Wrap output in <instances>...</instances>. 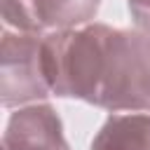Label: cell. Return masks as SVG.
I'll return each instance as SVG.
<instances>
[{
    "label": "cell",
    "instance_id": "ba28073f",
    "mask_svg": "<svg viewBox=\"0 0 150 150\" xmlns=\"http://www.w3.org/2000/svg\"><path fill=\"white\" fill-rule=\"evenodd\" d=\"M134 26H136V28H138L141 33H145V38L150 40V19H143V21H136Z\"/></svg>",
    "mask_w": 150,
    "mask_h": 150
},
{
    "label": "cell",
    "instance_id": "6da1fadb",
    "mask_svg": "<svg viewBox=\"0 0 150 150\" xmlns=\"http://www.w3.org/2000/svg\"><path fill=\"white\" fill-rule=\"evenodd\" d=\"M94 105L108 112H150V40L138 28L110 26Z\"/></svg>",
    "mask_w": 150,
    "mask_h": 150
},
{
    "label": "cell",
    "instance_id": "3957f363",
    "mask_svg": "<svg viewBox=\"0 0 150 150\" xmlns=\"http://www.w3.org/2000/svg\"><path fill=\"white\" fill-rule=\"evenodd\" d=\"M2 150H70L54 105L38 101L19 105L5 127Z\"/></svg>",
    "mask_w": 150,
    "mask_h": 150
},
{
    "label": "cell",
    "instance_id": "277c9868",
    "mask_svg": "<svg viewBox=\"0 0 150 150\" xmlns=\"http://www.w3.org/2000/svg\"><path fill=\"white\" fill-rule=\"evenodd\" d=\"M89 150H150V112H112Z\"/></svg>",
    "mask_w": 150,
    "mask_h": 150
},
{
    "label": "cell",
    "instance_id": "8992f818",
    "mask_svg": "<svg viewBox=\"0 0 150 150\" xmlns=\"http://www.w3.org/2000/svg\"><path fill=\"white\" fill-rule=\"evenodd\" d=\"M2 28L21 33H45L26 0H2Z\"/></svg>",
    "mask_w": 150,
    "mask_h": 150
},
{
    "label": "cell",
    "instance_id": "52a82bcc",
    "mask_svg": "<svg viewBox=\"0 0 150 150\" xmlns=\"http://www.w3.org/2000/svg\"><path fill=\"white\" fill-rule=\"evenodd\" d=\"M127 5H129L134 23L143 21V19H150V0H127Z\"/></svg>",
    "mask_w": 150,
    "mask_h": 150
},
{
    "label": "cell",
    "instance_id": "5b68a950",
    "mask_svg": "<svg viewBox=\"0 0 150 150\" xmlns=\"http://www.w3.org/2000/svg\"><path fill=\"white\" fill-rule=\"evenodd\" d=\"M45 30L80 28L94 21L101 0H26Z\"/></svg>",
    "mask_w": 150,
    "mask_h": 150
},
{
    "label": "cell",
    "instance_id": "7a4b0ae2",
    "mask_svg": "<svg viewBox=\"0 0 150 150\" xmlns=\"http://www.w3.org/2000/svg\"><path fill=\"white\" fill-rule=\"evenodd\" d=\"M42 38L45 33H21L2 28L0 101L5 108L38 103L52 94L42 68Z\"/></svg>",
    "mask_w": 150,
    "mask_h": 150
}]
</instances>
